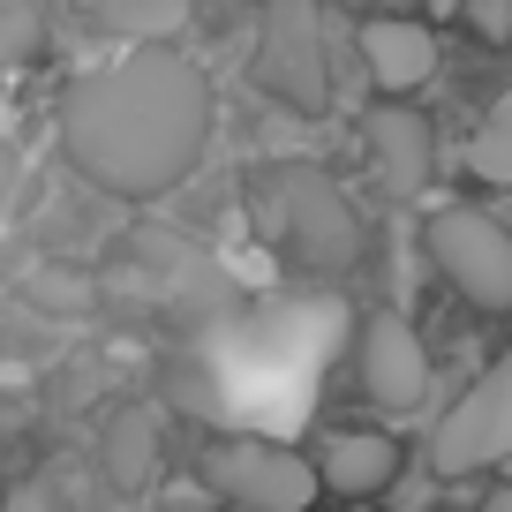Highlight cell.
Returning <instances> with one entry per match:
<instances>
[{"label":"cell","instance_id":"9","mask_svg":"<svg viewBox=\"0 0 512 512\" xmlns=\"http://www.w3.org/2000/svg\"><path fill=\"white\" fill-rule=\"evenodd\" d=\"M362 68H369V83H377L384 98H407V91H422V83L437 76V31L430 23H400V16H377V23H362Z\"/></svg>","mask_w":512,"mask_h":512},{"label":"cell","instance_id":"19","mask_svg":"<svg viewBox=\"0 0 512 512\" xmlns=\"http://www.w3.org/2000/svg\"><path fill=\"white\" fill-rule=\"evenodd\" d=\"M0 204H8V151H0Z\"/></svg>","mask_w":512,"mask_h":512},{"label":"cell","instance_id":"5","mask_svg":"<svg viewBox=\"0 0 512 512\" xmlns=\"http://www.w3.org/2000/svg\"><path fill=\"white\" fill-rule=\"evenodd\" d=\"M430 264L445 272V287H460L475 309H512V226L497 211H437L430 219Z\"/></svg>","mask_w":512,"mask_h":512},{"label":"cell","instance_id":"12","mask_svg":"<svg viewBox=\"0 0 512 512\" xmlns=\"http://www.w3.org/2000/svg\"><path fill=\"white\" fill-rule=\"evenodd\" d=\"M98 23L136 38V53H151V46L189 31V0H98Z\"/></svg>","mask_w":512,"mask_h":512},{"label":"cell","instance_id":"20","mask_svg":"<svg viewBox=\"0 0 512 512\" xmlns=\"http://www.w3.org/2000/svg\"><path fill=\"white\" fill-rule=\"evenodd\" d=\"M219 512H234V505H219Z\"/></svg>","mask_w":512,"mask_h":512},{"label":"cell","instance_id":"1","mask_svg":"<svg viewBox=\"0 0 512 512\" xmlns=\"http://www.w3.org/2000/svg\"><path fill=\"white\" fill-rule=\"evenodd\" d=\"M61 144L76 159L83 181H98L106 196H166L196 174L211 144V83L196 61H181L174 46L136 53L91 68L68 83L61 98Z\"/></svg>","mask_w":512,"mask_h":512},{"label":"cell","instance_id":"4","mask_svg":"<svg viewBox=\"0 0 512 512\" xmlns=\"http://www.w3.org/2000/svg\"><path fill=\"white\" fill-rule=\"evenodd\" d=\"M204 482L234 512H309L324 497L317 460H302V452H287V445H264V437L211 445L204 452Z\"/></svg>","mask_w":512,"mask_h":512},{"label":"cell","instance_id":"17","mask_svg":"<svg viewBox=\"0 0 512 512\" xmlns=\"http://www.w3.org/2000/svg\"><path fill=\"white\" fill-rule=\"evenodd\" d=\"M467 23H475L482 38H505V31H512V8H505V0H475V8H467Z\"/></svg>","mask_w":512,"mask_h":512},{"label":"cell","instance_id":"11","mask_svg":"<svg viewBox=\"0 0 512 512\" xmlns=\"http://www.w3.org/2000/svg\"><path fill=\"white\" fill-rule=\"evenodd\" d=\"M151 467H159V415L128 407L121 422H106V482L113 490H144Z\"/></svg>","mask_w":512,"mask_h":512},{"label":"cell","instance_id":"6","mask_svg":"<svg viewBox=\"0 0 512 512\" xmlns=\"http://www.w3.org/2000/svg\"><path fill=\"white\" fill-rule=\"evenodd\" d=\"M497 460H512V347L445 407V422L430 437L437 475H475V467H497Z\"/></svg>","mask_w":512,"mask_h":512},{"label":"cell","instance_id":"14","mask_svg":"<svg viewBox=\"0 0 512 512\" xmlns=\"http://www.w3.org/2000/svg\"><path fill=\"white\" fill-rule=\"evenodd\" d=\"M53 23L46 8H31V0H0V68H31L38 53H46Z\"/></svg>","mask_w":512,"mask_h":512},{"label":"cell","instance_id":"15","mask_svg":"<svg viewBox=\"0 0 512 512\" xmlns=\"http://www.w3.org/2000/svg\"><path fill=\"white\" fill-rule=\"evenodd\" d=\"M8 512H76V497H68V482L31 475V482H16V490H8Z\"/></svg>","mask_w":512,"mask_h":512},{"label":"cell","instance_id":"10","mask_svg":"<svg viewBox=\"0 0 512 512\" xmlns=\"http://www.w3.org/2000/svg\"><path fill=\"white\" fill-rule=\"evenodd\" d=\"M392 475H400V445L377 437V430H339L332 445L317 452V482L339 490V497H369V490H384Z\"/></svg>","mask_w":512,"mask_h":512},{"label":"cell","instance_id":"3","mask_svg":"<svg viewBox=\"0 0 512 512\" xmlns=\"http://www.w3.org/2000/svg\"><path fill=\"white\" fill-rule=\"evenodd\" d=\"M324 31L332 23L309 8V0H279L256 23V83L294 113H324L332 98V61H324Z\"/></svg>","mask_w":512,"mask_h":512},{"label":"cell","instance_id":"16","mask_svg":"<svg viewBox=\"0 0 512 512\" xmlns=\"http://www.w3.org/2000/svg\"><path fill=\"white\" fill-rule=\"evenodd\" d=\"M38 294H46V309H83V302H91V279L53 264V272H38Z\"/></svg>","mask_w":512,"mask_h":512},{"label":"cell","instance_id":"8","mask_svg":"<svg viewBox=\"0 0 512 512\" xmlns=\"http://www.w3.org/2000/svg\"><path fill=\"white\" fill-rule=\"evenodd\" d=\"M362 144H369V174L384 181L392 196H422L437 174V136L415 106H377L362 121Z\"/></svg>","mask_w":512,"mask_h":512},{"label":"cell","instance_id":"13","mask_svg":"<svg viewBox=\"0 0 512 512\" xmlns=\"http://www.w3.org/2000/svg\"><path fill=\"white\" fill-rule=\"evenodd\" d=\"M467 174L490 181V189H512V91L490 106V121L475 128V144H467Z\"/></svg>","mask_w":512,"mask_h":512},{"label":"cell","instance_id":"7","mask_svg":"<svg viewBox=\"0 0 512 512\" xmlns=\"http://www.w3.org/2000/svg\"><path fill=\"white\" fill-rule=\"evenodd\" d=\"M354 362H362V392L377 407H422V392H430V354H422L415 324H407L400 309H377V317L362 324Z\"/></svg>","mask_w":512,"mask_h":512},{"label":"cell","instance_id":"2","mask_svg":"<svg viewBox=\"0 0 512 512\" xmlns=\"http://www.w3.org/2000/svg\"><path fill=\"white\" fill-rule=\"evenodd\" d=\"M249 219H256V234L272 241L287 264H302V272H347L354 256H362V211L309 159L264 166L256 189H249Z\"/></svg>","mask_w":512,"mask_h":512},{"label":"cell","instance_id":"18","mask_svg":"<svg viewBox=\"0 0 512 512\" xmlns=\"http://www.w3.org/2000/svg\"><path fill=\"white\" fill-rule=\"evenodd\" d=\"M482 512H512V482H505V490H497V497H490Z\"/></svg>","mask_w":512,"mask_h":512}]
</instances>
